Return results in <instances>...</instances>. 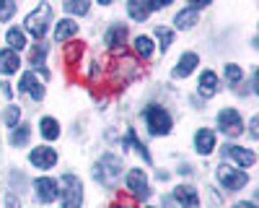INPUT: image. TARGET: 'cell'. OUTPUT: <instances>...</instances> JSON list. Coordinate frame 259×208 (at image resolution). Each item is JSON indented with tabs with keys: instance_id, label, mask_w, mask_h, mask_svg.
<instances>
[{
	"instance_id": "cell-1",
	"label": "cell",
	"mask_w": 259,
	"mask_h": 208,
	"mask_svg": "<svg viewBox=\"0 0 259 208\" xmlns=\"http://www.w3.org/2000/svg\"><path fill=\"white\" fill-rule=\"evenodd\" d=\"M122 175V159L114 156V154H106L101 156L96 164H94V180L104 187H109L117 182V177Z\"/></svg>"
},
{
	"instance_id": "cell-2",
	"label": "cell",
	"mask_w": 259,
	"mask_h": 208,
	"mask_svg": "<svg viewBox=\"0 0 259 208\" xmlns=\"http://www.w3.org/2000/svg\"><path fill=\"white\" fill-rule=\"evenodd\" d=\"M50 24H52V6H50V3H39L36 11H31V13L26 16V29L31 31L34 39L45 37L47 29H50Z\"/></svg>"
},
{
	"instance_id": "cell-3",
	"label": "cell",
	"mask_w": 259,
	"mask_h": 208,
	"mask_svg": "<svg viewBox=\"0 0 259 208\" xmlns=\"http://www.w3.org/2000/svg\"><path fill=\"white\" fill-rule=\"evenodd\" d=\"M62 208H80L83 203V185L75 175H62Z\"/></svg>"
},
{
	"instance_id": "cell-4",
	"label": "cell",
	"mask_w": 259,
	"mask_h": 208,
	"mask_svg": "<svg viewBox=\"0 0 259 208\" xmlns=\"http://www.w3.org/2000/svg\"><path fill=\"white\" fill-rule=\"evenodd\" d=\"M145 122L153 135H166L171 130V125H174V120H171V115L163 110V107H148L145 110Z\"/></svg>"
},
{
	"instance_id": "cell-5",
	"label": "cell",
	"mask_w": 259,
	"mask_h": 208,
	"mask_svg": "<svg viewBox=\"0 0 259 208\" xmlns=\"http://www.w3.org/2000/svg\"><path fill=\"white\" fill-rule=\"evenodd\" d=\"M218 182L226 187V190H241V187H246L249 177H246L244 169H236V166L221 164L218 166Z\"/></svg>"
},
{
	"instance_id": "cell-6",
	"label": "cell",
	"mask_w": 259,
	"mask_h": 208,
	"mask_svg": "<svg viewBox=\"0 0 259 208\" xmlns=\"http://www.w3.org/2000/svg\"><path fill=\"white\" fill-rule=\"evenodd\" d=\"M218 130L226 133L228 138H236L244 133V122H241V115L236 110H223L218 115Z\"/></svg>"
},
{
	"instance_id": "cell-7",
	"label": "cell",
	"mask_w": 259,
	"mask_h": 208,
	"mask_svg": "<svg viewBox=\"0 0 259 208\" xmlns=\"http://www.w3.org/2000/svg\"><path fill=\"white\" fill-rule=\"evenodd\" d=\"M127 190H130V195H135L138 200L150 195V187H148V180H145L143 169H130L127 172Z\"/></svg>"
},
{
	"instance_id": "cell-8",
	"label": "cell",
	"mask_w": 259,
	"mask_h": 208,
	"mask_svg": "<svg viewBox=\"0 0 259 208\" xmlns=\"http://www.w3.org/2000/svg\"><path fill=\"white\" fill-rule=\"evenodd\" d=\"M34 187H36V198H39L41 203H52V200H57V195H60V187H57V182H55L52 177H39V180L34 182Z\"/></svg>"
},
{
	"instance_id": "cell-9",
	"label": "cell",
	"mask_w": 259,
	"mask_h": 208,
	"mask_svg": "<svg viewBox=\"0 0 259 208\" xmlns=\"http://www.w3.org/2000/svg\"><path fill=\"white\" fill-rule=\"evenodd\" d=\"M18 86H21V94L31 96L34 101H41V99H45V86H41V83L36 81V76H34L31 71L21 76V83H18Z\"/></svg>"
},
{
	"instance_id": "cell-10",
	"label": "cell",
	"mask_w": 259,
	"mask_h": 208,
	"mask_svg": "<svg viewBox=\"0 0 259 208\" xmlns=\"http://www.w3.org/2000/svg\"><path fill=\"white\" fill-rule=\"evenodd\" d=\"M29 161L36 166V169H50V166H55V161H57V154L50 149V146H39V149L31 151Z\"/></svg>"
},
{
	"instance_id": "cell-11",
	"label": "cell",
	"mask_w": 259,
	"mask_h": 208,
	"mask_svg": "<svg viewBox=\"0 0 259 208\" xmlns=\"http://www.w3.org/2000/svg\"><path fill=\"white\" fill-rule=\"evenodd\" d=\"M226 156H231L239 166H254V161H256V154L254 151H246V149H241V146H226Z\"/></svg>"
},
{
	"instance_id": "cell-12",
	"label": "cell",
	"mask_w": 259,
	"mask_h": 208,
	"mask_svg": "<svg viewBox=\"0 0 259 208\" xmlns=\"http://www.w3.org/2000/svg\"><path fill=\"white\" fill-rule=\"evenodd\" d=\"M177 200L182 203V208H200V198H197V190L189 185H177V190H174Z\"/></svg>"
},
{
	"instance_id": "cell-13",
	"label": "cell",
	"mask_w": 259,
	"mask_h": 208,
	"mask_svg": "<svg viewBox=\"0 0 259 208\" xmlns=\"http://www.w3.org/2000/svg\"><path fill=\"white\" fill-rule=\"evenodd\" d=\"M194 149H197L202 156L212 154V149H215V133L212 130H197V135H194Z\"/></svg>"
},
{
	"instance_id": "cell-14",
	"label": "cell",
	"mask_w": 259,
	"mask_h": 208,
	"mask_svg": "<svg viewBox=\"0 0 259 208\" xmlns=\"http://www.w3.org/2000/svg\"><path fill=\"white\" fill-rule=\"evenodd\" d=\"M18 68H21V60H18V55L13 50H3V52H0V73H3V76H13Z\"/></svg>"
},
{
	"instance_id": "cell-15",
	"label": "cell",
	"mask_w": 259,
	"mask_h": 208,
	"mask_svg": "<svg viewBox=\"0 0 259 208\" xmlns=\"http://www.w3.org/2000/svg\"><path fill=\"white\" fill-rule=\"evenodd\" d=\"M197 62H200V57L194 55V52H184L182 60H179V65H177V71H174V76L177 78H187L194 68H197Z\"/></svg>"
},
{
	"instance_id": "cell-16",
	"label": "cell",
	"mask_w": 259,
	"mask_h": 208,
	"mask_svg": "<svg viewBox=\"0 0 259 208\" xmlns=\"http://www.w3.org/2000/svg\"><path fill=\"white\" fill-rule=\"evenodd\" d=\"M194 24H197V8H184V11H179L177 13V18H174V26L177 29H192Z\"/></svg>"
},
{
	"instance_id": "cell-17",
	"label": "cell",
	"mask_w": 259,
	"mask_h": 208,
	"mask_svg": "<svg viewBox=\"0 0 259 208\" xmlns=\"http://www.w3.org/2000/svg\"><path fill=\"white\" fill-rule=\"evenodd\" d=\"M127 42V26L124 24H114L109 31H106V45L109 47H122Z\"/></svg>"
},
{
	"instance_id": "cell-18",
	"label": "cell",
	"mask_w": 259,
	"mask_h": 208,
	"mask_svg": "<svg viewBox=\"0 0 259 208\" xmlns=\"http://www.w3.org/2000/svg\"><path fill=\"white\" fill-rule=\"evenodd\" d=\"M215 91H218V76H215L212 71H205L200 76V94L202 96H212Z\"/></svg>"
},
{
	"instance_id": "cell-19",
	"label": "cell",
	"mask_w": 259,
	"mask_h": 208,
	"mask_svg": "<svg viewBox=\"0 0 259 208\" xmlns=\"http://www.w3.org/2000/svg\"><path fill=\"white\" fill-rule=\"evenodd\" d=\"M78 34V24L75 21H60L57 29H55V42H65V39H70Z\"/></svg>"
},
{
	"instance_id": "cell-20",
	"label": "cell",
	"mask_w": 259,
	"mask_h": 208,
	"mask_svg": "<svg viewBox=\"0 0 259 208\" xmlns=\"http://www.w3.org/2000/svg\"><path fill=\"white\" fill-rule=\"evenodd\" d=\"M127 13H130V16H133V18L138 21V24H140V21H145V18H148L150 8H148V3H140V0H130V3H127Z\"/></svg>"
},
{
	"instance_id": "cell-21",
	"label": "cell",
	"mask_w": 259,
	"mask_h": 208,
	"mask_svg": "<svg viewBox=\"0 0 259 208\" xmlns=\"http://www.w3.org/2000/svg\"><path fill=\"white\" fill-rule=\"evenodd\" d=\"M124 143H127V146H130V149H133V151H138V154H140V156H143L145 161H150V154L145 151V146L140 143V138L135 135V130H133V128H130V130L124 133Z\"/></svg>"
},
{
	"instance_id": "cell-22",
	"label": "cell",
	"mask_w": 259,
	"mask_h": 208,
	"mask_svg": "<svg viewBox=\"0 0 259 208\" xmlns=\"http://www.w3.org/2000/svg\"><path fill=\"white\" fill-rule=\"evenodd\" d=\"M31 138V125H18L11 133V146H26Z\"/></svg>"
},
{
	"instance_id": "cell-23",
	"label": "cell",
	"mask_w": 259,
	"mask_h": 208,
	"mask_svg": "<svg viewBox=\"0 0 259 208\" xmlns=\"http://www.w3.org/2000/svg\"><path fill=\"white\" fill-rule=\"evenodd\" d=\"M45 55H47V45H36V47H31L29 62H31L34 68H39V71H41V76H50L45 68H41V62H45Z\"/></svg>"
},
{
	"instance_id": "cell-24",
	"label": "cell",
	"mask_w": 259,
	"mask_h": 208,
	"mask_svg": "<svg viewBox=\"0 0 259 208\" xmlns=\"http://www.w3.org/2000/svg\"><path fill=\"white\" fill-rule=\"evenodd\" d=\"M6 39H8V45L13 47V52H16V50H24V47H26V37H24V31H21V29H8ZM11 47H8V50H11Z\"/></svg>"
},
{
	"instance_id": "cell-25",
	"label": "cell",
	"mask_w": 259,
	"mask_h": 208,
	"mask_svg": "<svg viewBox=\"0 0 259 208\" xmlns=\"http://www.w3.org/2000/svg\"><path fill=\"white\" fill-rule=\"evenodd\" d=\"M133 47H135V52H138L143 60H148L150 55H153V42H150L148 37H138V39L133 42Z\"/></svg>"
},
{
	"instance_id": "cell-26",
	"label": "cell",
	"mask_w": 259,
	"mask_h": 208,
	"mask_svg": "<svg viewBox=\"0 0 259 208\" xmlns=\"http://www.w3.org/2000/svg\"><path fill=\"white\" fill-rule=\"evenodd\" d=\"M41 135H45L47 141H55V138L60 135L57 120H52V117H45V120H41Z\"/></svg>"
},
{
	"instance_id": "cell-27",
	"label": "cell",
	"mask_w": 259,
	"mask_h": 208,
	"mask_svg": "<svg viewBox=\"0 0 259 208\" xmlns=\"http://www.w3.org/2000/svg\"><path fill=\"white\" fill-rule=\"evenodd\" d=\"M18 117H21V110L16 107V104H11V107L6 110V115H3V120H6V125L13 130V128H18Z\"/></svg>"
},
{
	"instance_id": "cell-28",
	"label": "cell",
	"mask_w": 259,
	"mask_h": 208,
	"mask_svg": "<svg viewBox=\"0 0 259 208\" xmlns=\"http://www.w3.org/2000/svg\"><path fill=\"white\" fill-rule=\"evenodd\" d=\"M156 37L161 39V47H163V50H168L171 42H174V31H171V29H161V26H158V29H156Z\"/></svg>"
},
{
	"instance_id": "cell-29",
	"label": "cell",
	"mask_w": 259,
	"mask_h": 208,
	"mask_svg": "<svg viewBox=\"0 0 259 208\" xmlns=\"http://www.w3.org/2000/svg\"><path fill=\"white\" fill-rule=\"evenodd\" d=\"M226 78L233 83V86H236V83H241V78H244V71L239 68V65H226Z\"/></svg>"
},
{
	"instance_id": "cell-30",
	"label": "cell",
	"mask_w": 259,
	"mask_h": 208,
	"mask_svg": "<svg viewBox=\"0 0 259 208\" xmlns=\"http://www.w3.org/2000/svg\"><path fill=\"white\" fill-rule=\"evenodd\" d=\"M13 13H16V3H11V0H0V21H11Z\"/></svg>"
},
{
	"instance_id": "cell-31",
	"label": "cell",
	"mask_w": 259,
	"mask_h": 208,
	"mask_svg": "<svg viewBox=\"0 0 259 208\" xmlns=\"http://www.w3.org/2000/svg\"><path fill=\"white\" fill-rule=\"evenodd\" d=\"M91 3H65V11L73 13V16H83V13H89Z\"/></svg>"
},
{
	"instance_id": "cell-32",
	"label": "cell",
	"mask_w": 259,
	"mask_h": 208,
	"mask_svg": "<svg viewBox=\"0 0 259 208\" xmlns=\"http://www.w3.org/2000/svg\"><path fill=\"white\" fill-rule=\"evenodd\" d=\"M249 125H251V128H249V133H251V138H256V135H259V128H256V125H259V117H254V120H251Z\"/></svg>"
},
{
	"instance_id": "cell-33",
	"label": "cell",
	"mask_w": 259,
	"mask_h": 208,
	"mask_svg": "<svg viewBox=\"0 0 259 208\" xmlns=\"http://www.w3.org/2000/svg\"><path fill=\"white\" fill-rule=\"evenodd\" d=\"M0 89H3L6 96H13V89H11V83H0Z\"/></svg>"
},
{
	"instance_id": "cell-34",
	"label": "cell",
	"mask_w": 259,
	"mask_h": 208,
	"mask_svg": "<svg viewBox=\"0 0 259 208\" xmlns=\"http://www.w3.org/2000/svg\"><path fill=\"white\" fill-rule=\"evenodd\" d=\"M6 205H8V208H18V198H11V195H8Z\"/></svg>"
},
{
	"instance_id": "cell-35",
	"label": "cell",
	"mask_w": 259,
	"mask_h": 208,
	"mask_svg": "<svg viewBox=\"0 0 259 208\" xmlns=\"http://www.w3.org/2000/svg\"><path fill=\"white\" fill-rule=\"evenodd\" d=\"M233 208H256V205H254V203H249V200H244V203H236Z\"/></svg>"
},
{
	"instance_id": "cell-36",
	"label": "cell",
	"mask_w": 259,
	"mask_h": 208,
	"mask_svg": "<svg viewBox=\"0 0 259 208\" xmlns=\"http://www.w3.org/2000/svg\"><path fill=\"white\" fill-rule=\"evenodd\" d=\"M112 208H133V205H124V203H119V205H112Z\"/></svg>"
},
{
	"instance_id": "cell-37",
	"label": "cell",
	"mask_w": 259,
	"mask_h": 208,
	"mask_svg": "<svg viewBox=\"0 0 259 208\" xmlns=\"http://www.w3.org/2000/svg\"><path fill=\"white\" fill-rule=\"evenodd\" d=\"M145 208H156V205H145Z\"/></svg>"
}]
</instances>
